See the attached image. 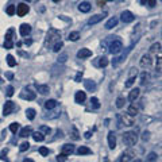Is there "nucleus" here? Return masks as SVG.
<instances>
[{
    "instance_id": "nucleus-1",
    "label": "nucleus",
    "mask_w": 162,
    "mask_h": 162,
    "mask_svg": "<svg viewBox=\"0 0 162 162\" xmlns=\"http://www.w3.org/2000/svg\"><path fill=\"white\" fill-rule=\"evenodd\" d=\"M138 142V134L135 131H127L123 134V143L128 147H132Z\"/></svg>"
},
{
    "instance_id": "nucleus-2",
    "label": "nucleus",
    "mask_w": 162,
    "mask_h": 162,
    "mask_svg": "<svg viewBox=\"0 0 162 162\" xmlns=\"http://www.w3.org/2000/svg\"><path fill=\"white\" fill-rule=\"evenodd\" d=\"M58 41H61V34L57 30H50L46 37V46H54Z\"/></svg>"
},
{
    "instance_id": "nucleus-3",
    "label": "nucleus",
    "mask_w": 162,
    "mask_h": 162,
    "mask_svg": "<svg viewBox=\"0 0 162 162\" xmlns=\"http://www.w3.org/2000/svg\"><path fill=\"white\" fill-rule=\"evenodd\" d=\"M139 65H141V68L146 69V70L151 69V66L154 65V59H153V55H150L149 53H147V54H143V55H142V58H141V61H139Z\"/></svg>"
},
{
    "instance_id": "nucleus-4",
    "label": "nucleus",
    "mask_w": 162,
    "mask_h": 162,
    "mask_svg": "<svg viewBox=\"0 0 162 162\" xmlns=\"http://www.w3.org/2000/svg\"><path fill=\"white\" fill-rule=\"evenodd\" d=\"M108 49H110V53H111V54H119V53L122 52V49H123L122 41H120V39H114L110 43Z\"/></svg>"
},
{
    "instance_id": "nucleus-5",
    "label": "nucleus",
    "mask_w": 162,
    "mask_h": 162,
    "mask_svg": "<svg viewBox=\"0 0 162 162\" xmlns=\"http://www.w3.org/2000/svg\"><path fill=\"white\" fill-rule=\"evenodd\" d=\"M135 157V153L134 150H131V149H127L126 151H123L122 154H120V157L118 158V161L116 162H130L132 161Z\"/></svg>"
},
{
    "instance_id": "nucleus-6",
    "label": "nucleus",
    "mask_w": 162,
    "mask_h": 162,
    "mask_svg": "<svg viewBox=\"0 0 162 162\" xmlns=\"http://www.w3.org/2000/svg\"><path fill=\"white\" fill-rule=\"evenodd\" d=\"M120 19H122L123 23H131V22H134L135 16L131 11H123L120 14Z\"/></svg>"
},
{
    "instance_id": "nucleus-7",
    "label": "nucleus",
    "mask_w": 162,
    "mask_h": 162,
    "mask_svg": "<svg viewBox=\"0 0 162 162\" xmlns=\"http://www.w3.org/2000/svg\"><path fill=\"white\" fill-rule=\"evenodd\" d=\"M119 119H120V122H122V126L124 124V126H132L134 124V118L132 116H130L128 114H123L122 116H119Z\"/></svg>"
},
{
    "instance_id": "nucleus-8",
    "label": "nucleus",
    "mask_w": 162,
    "mask_h": 162,
    "mask_svg": "<svg viewBox=\"0 0 162 162\" xmlns=\"http://www.w3.org/2000/svg\"><path fill=\"white\" fill-rule=\"evenodd\" d=\"M28 11H30V8H28V6L26 3H20L16 7V14H18V16H24Z\"/></svg>"
},
{
    "instance_id": "nucleus-9",
    "label": "nucleus",
    "mask_w": 162,
    "mask_h": 162,
    "mask_svg": "<svg viewBox=\"0 0 162 162\" xmlns=\"http://www.w3.org/2000/svg\"><path fill=\"white\" fill-rule=\"evenodd\" d=\"M15 110V104H14V101H6V104H4V107H3V114L4 116H7V115L12 114V111Z\"/></svg>"
},
{
    "instance_id": "nucleus-10",
    "label": "nucleus",
    "mask_w": 162,
    "mask_h": 162,
    "mask_svg": "<svg viewBox=\"0 0 162 162\" xmlns=\"http://www.w3.org/2000/svg\"><path fill=\"white\" fill-rule=\"evenodd\" d=\"M162 52V46L159 42H155V43H153L150 46V50H149V54L150 55H157L159 54V53Z\"/></svg>"
},
{
    "instance_id": "nucleus-11",
    "label": "nucleus",
    "mask_w": 162,
    "mask_h": 162,
    "mask_svg": "<svg viewBox=\"0 0 162 162\" xmlns=\"http://www.w3.org/2000/svg\"><path fill=\"white\" fill-rule=\"evenodd\" d=\"M19 32H20V35H22V37H27L28 34L31 32V26H30V24H27V23L20 24Z\"/></svg>"
},
{
    "instance_id": "nucleus-12",
    "label": "nucleus",
    "mask_w": 162,
    "mask_h": 162,
    "mask_svg": "<svg viewBox=\"0 0 162 162\" xmlns=\"http://www.w3.org/2000/svg\"><path fill=\"white\" fill-rule=\"evenodd\" d=\"M74 145H72V143H65L62 146V150H61V153H63V154L66 155H70L72 153H74Z\"/></svg>"
},
{
    "instance_id": "nucleus-13",
    "label": "nucleus",
    "mask_w": 162,
    "mask_h": 162,
    "mask_svg": "<svg viewBox=\"0 0 162 162\" xmlns=\"http://www.w3.org/2000/svg\"><path fill=\"white\" fill-rule=\"evenodd\" d=\"M77 57L81 59H85V58H89V57H92V52L89 50V49L84 48L81 49V50H79V53H77Z\"/></svg>"
},
{
    "instance_id": "nucleus-14",
    "label": "nucleus",
    "mask_w": 162,
    "mask_h": 162,
    "mask_svg": "<svg viewBox=\"0 0 162 162\" xmlns=\"http://www.w3.org/2000/svg\"><path fill=\"white\" fill-rule=\"evenodd\" d=\"M108 146H110L111 150H114L115 147H116V136H115L114 131L108 132Z\"/></svg>"
},
{
    "instance_id": "nucleus-15",
    "label": "nucleus",
    "mask_w": 162,
    "mask_h": 162,
    "mask_svg": "<svg viewBox=\"0 0 162 162\" xmlns=\"http://www.w3.org/2000/svg\"><path fill=\"white\" fill-rule=\"evenodd\" d=\"M103 19H104V15H103V14H96V15H93L91 19L88 20V24L93 26V24H97L99 22H101Z\"/></svg>"
},
{
    "instance_id": "nucleus-16",
    "label": "nucleus",
    "mask_w": 162,
    "mask_h": 162,
    "mask_svg": "<svg viewBox=\"0 0 162 162\" xmlns=\"http://www.w3.org/2000/svg\"><path fill=\"white\" fill-rule=\"evenodd\" d=\"M85 99H87V95H85V92L83 91H77L76 92V96H74V100L77 104H81L85 101Z\"/></svg>"
},
{
    "instance_id": "nucleus-17",
    "label": "nucleus",
    "mask_w": 162,
    "mask_h": 162,
    "mask_svg": "<svg viewBox=\"0 0 162 162\" xmlns=\"http://www.w3.org/2000/svg\"><path fill=\"white\" fill-rule=\"evenodd\" d=\"M139 88H134V89H131L130 93H128V100H130L131 103H134L135 100L139 97Z\"/></svg>"
},
{
    "instance_id": "nucleus-18",
    "label": "nucleus",
    "mask_w": 162,
    "mask_h": 162,
    "mask_svg": "<svg viewBox=\"0 0 162 162\" xmlns=\"http://www.w3.org/2000/svg\"><path fill=\"white\" fill-rule=\"evenodd\" d=\"M35 92H32L31 89H24L23 91V93H22V97H23V99H27V100H34L35 99Z\"/></svg>"
},
{
    "instance_id": "nucleus-19",
    "label": "nucleus",
    "mask_w": 162,
    "mask_h": 162,
    "mask_svg": "<svg viewBox=\"0 0 162 162\" xmlns=\"http://www.w3.org/2000/svg\"><path fill=\"white\" fill-rule=\"evenodd\" d=\"M35 87H37V91L39 92L41 95H48L49 91H50L49 85H45V84H37Z\"/></svg>"
},
{
    "instance_id": "nucleus-20",
    "label": "nucleus",
    "mask_w": 162,
    "mask_h": 162,
    "mask_svg": "<svg viewBox=\"0 0 162 162\" xmlns=\"http://www.w3.org/2000/svg\"><path fill=\"white\" fill-rule=\"evenodd\" d=\"M138 112H139V108H138V105H135L134 103L131 104L130 107H128V110H127V114L130 115V116H132V118H135V116L138 115Z\"/></svg>"
},
{
    "instance_id": "nucleus-21",
    "label": "nucleus",
    "mask_w": 162,
    "mask_h": 162,
    "mask_svg": "<svg viewBox=\"0 0 162 162\" xmlns=\"http://www.w3.org/2000/svg\"><path fill=\"white\" fill-rule=\"evenodd\" d=\"M91 8H92V6H91L89 1H83V3L79 4V10L81 12H89L91 11Z\"/></svg>"
},
{
    "instance_id": "nucleus-22",
    "label": "nucleus",
    "mask_w": 162,
    "mask_h": 162,
    "mask_svg": "<svg viewBox=\"0 0 162 162\" xmlns=\"http://www.w3.org/2000/svg\"><path fill=\"white\" fill-rule=\"evenodd\" d=\"M19 135L22 136V138H27V136L32 135L31 127H24V128H22V130H20V132H19Z\"/></svg>"
},
{
    "instance_id": "nucleus-23",
    "label": "nucleus",
    "mask_w": 162,
    "mask_h": 162,
    "mask_svg": "<svg viewBox=\"0 0 162 162\" xmlns=\"http://www.w3.org/2000/svg\"><path fill=\"white\" fill-rule=\"evenodd\" d=\"M116 24H118V18H111V19H108V22L105 23V28L107 30H111V28L116 27Z\"/></svg>"
},
{
    "instance_id": "nucleus-24",
    "label": "nucleus",
    "mask_w": 162,
    "mask_h": 162,
    "mask_svg": "<svg viewBox=\"0 0 162 162\" xmlns=\"http://www.w3.org/2000/svg\"><path fill=\"white\" fill-rule=\"evenodd\" d=\"M57 101H55L54 99H50V100H46V101H45V108H46V110H54L55 107H57Z\"/></svg>"
},
{
    "instance_id": "nucleus-25",
    "label": "nucleus",
    "mask_w": 162,
    "mask_h": 162,
    "mask_svg": "<svg viewBox=\"0 0 162 162\" xmlns=\"http://www.w3.org/2000/svg\"><path fill=\"white\" fill-rule=\"evenodd\" d=\"M128 50H130V49H127V52L124 53V54H122V55H119V57H116V58L114 59V61H112V65H114V66H118L119 63L122 62L123 59L126 58V55H127V53H128Z\"/></svg>"
},
{
    "instance_id": "nucleus-26",
    "label": "nucleus",
    "mask_w": 162,
    "mask_h": 162,
    "mask_svg": "<svg viewBox=\"0 0 162 162\" xmlns=\"http://www.w3.org/2000/svg\"><path fill=\"white\" fill-rule=\"evenodd\" d=\"M68 39L72 41V42H76V41L80 39V32L79 31H72L69 32V35H68Z\"/></svg>"
},
{
    "instance_id": "nucleus-27",
    "label": "nucleus",
    "mask_w": 162,
    "mask_h": 162,
    "mask_svg": "<svg viewBox=\"0 0 162 162\" xmlns=\"http://www.w3.org/2000/svg\"><path fill=\"white\" fill-rule=\"evenodd\" d=\"M77 153H79L80 155H88V154H91L92 151H91V149L87 147V146H80L79 150H77Z\"/></svg>"
},
{
    "instance_id": "nucleus-28",
    "label": "nucleus",
    "mask_w": 162,
    "mask_h": 162,
    "mask_svg": "<svg viewBox=\"0 0 162 162\" xmlns=\"http://www.w3.org/2000/svg\"><path fill=\"white\" fill-rule=\"evenodd\" d=\"M84 84H85V88H87L88 91H95L96 89V84H95V81H92V80H85Z\"/></svg>"
},
{
    "instance_id": "nucleus-29",
    "label": "nucleus",
    "mask_w": 162,
    "mask_h": 162,
    "mask_svg": "<svg viewBox=\"0 0 162 162\" xmlns=\"http://www.w3.org/2000/svg\"><path fill=\"white\" fill-rule=\"evenodd\" d=\"M32 138L35 142H42L45 139V135L41 132V131H37V132H32Z\"/></svg>"
},
{
    "instance_id": "nucleus-30",
    "label": "nucleus",
    "mask_w": 162,
    "mask_h": 162,
    "mask_svg": "<svg viewBox=\"0 0 162 162\" xmlns=\"http://www.w3.org/2000/svg\"><path fill=\"white\" fill-rule=\"evenodd\" d=\"M149 80H150V76H149L147 72H145V73L141 74V84H142V85H145L146 83H149Z\"/></svg>"
},
{
    "instance_id": "nucleus-31",
    "label": "nucleus",
    "mask_w": 162,
    "mask_h": 162,
    "mask_svg": "<svg viewBox=\"0 0 162 162\" xmlns=\"http://www.w3.org/2000/svg\"><path fill=\"white\" fill-rule=\"evenodd\" d=\"M26 116H27L30 120H32V119L35 118V110H34V108H27V110H26Z\"/></svg>"
},
{
    "instance_id": "nucleus-32",
    "label": "nucleus",
    "mask_w": 162,
    "mask_h": 162,
    "mask_svg": "<svg viewBox=\"0 0 162 162\" xmlns=\"http://www.w3.org/2000/svg\"><path fill=\"white\" fill-rule=\"evenodd\" d=\"M7 63H8V66H11V68L15 66L16 61H15V58H14V55H11V54L7 55Z\"/></svg>"
},
{
    "instance_id": "nucleus-33",
    "label": "nucleus",
    "mask_w": 162,
    "mask_h": 162,
    "mask_svg": "<svg viewBox=\"0 0 162 162\" xmlns=\"http://www.w3.org/2000/svg\"><path fill=\"white\" fill-rule=\"evenodd\" d=\"M70 136L74 139V141H79V139H80V134H79V131H77V128H76V127H72V135H70Z\"/></svg>"
},
{
    "instance_id": "nucleus-34",
    "label": "nucleus",
    "mask_w": 162,
    "mask_h": 162,
    "mask_svg": "<svg viewBox=\"0 0 162 162\" xmlns=\"http://www.w3.org/2000/svg\"><path fill=\"white\" fill-rule=\"evenodd\" d=\"M108 65V58L107 57H100L99 58V66L100 68H104Z\"/></svg>"
},
{
    "instance_id": "nucleus-35",
    "label": "nucleus",
    "mask_w": 162,
    "mask_h": 162,
    "mask_svg": "<svg viewBox=\"0 0 162 162\" xmlns=\"http://www.w3.org/2000/svg\"><path fill=\"white\" fill-rule=\"evenodd\" d=\"M135 79H136V76H130V77H128V80H127V83H126V87L127 88L132 87V85H134V83H135Z\"/></svg>"
},
{
    "instance_id": "nucleus-36",
    "label": "nucleus",
    "mask_w": 162,
    "mask_h": 162,
    "mask_svg": "<svg viewBox=\"0 0 162 162\" xmlns=\"http://www.w3.org/2000/svg\"><path fill=\"white\" fill-rule=\"evenodd\" d=\"M62 46H63V42H62V41H58V42H57V43H55L54 46H53V52L58 53L59 50L62 49Z\"/></svg>"
},
{
    "instance_id": "nucleus-37",
    "label": "nucleus",
    "mask_w": 162,
    "mask_h": 162,
    "mask_svg": "<svg viewBox=\"0 0 162 162\" xmlns=\"http://www.w3.org/2000/svg\"><path fill=\"white\" fill-rule=\"evenodd\" d=\"M157 153H154V151H151L150 154L147 155V162H154V161H157Z\"/></svg>"
},
{
    "instance_id": "nucleus-38",
    "label": "nucleus",
    "mask_w": 162,
    "mask_h": 162,
    "mask_svg": "<svg viewBox=\"0 0 162 162\" xmlns=\"http://www.w3.org/2000/svg\"><path fill=\"white\" fill-rule=\"evenodd\" d=\"M124 103H126V100L123 99V97H118L116 99V107L118 108H123L124 107Z\"/></svg>"
},
{
    "instance_id": "nucleus-39",
    "label": "nucleus",
    "mask_w": 162,
    "mask_h": 162,
    "mask_svg": "<svg viewBox=\"0 0 162 162\" xmlns=\"http://www.w3.org/2000/svg\"><path fill=\"white\" fill-rule=\"evenodd\" d=\"M6 11H7V14H8L10 16H12V15H14V14L16 12V7H15V6H8Z\"/></svg>"
},
{
    "instance_id": "nucleus-40",
    "label": "nucleus",
    "mask_w": 162,
    "mask_h": 162,
    "mask_svg": "<svg viewBox=\"0 0 162 162\" xmlns=\"http://www.w3.org/2000/svg\"><path fill=\"white\" fill-rule=\"evenodd\" d=\"M91 104H92V107L93 108H99L100 107V103H99V99H97V97H92Z\"/></svg>"
},
{
    "instance_id": "nucleus-41",
    "label": "nucleus",
    "mask_w": 162,
    "mask_h": 162,
    "mask_svg": "<svg viewBox=\"0 0 162 162\" xmlns=\"http://www.w3.org/2000/svg\"><path fill=\"white\" fill-rule=\"evenodd\" d=\"M39 131H41V132H42V134H50V131H52V130H50V127H48V126H41V128H39Z\"/></svg>"
},
{
    "instance_id": "nucleus-42",
    "label": "nucleus",
    "mask_w": 162,
    "mask_h": 162,
    "mask_svg": "<svg viewBox=\"0 0 162 162\" xmlns=\"http://www.w3.org/2000/svg\"><path fill=\"white\" fill-rule=\"evenodd\" d=\"M10 130H11V132H14V134H15L16 131L19 130V123H11V126H10Z\"/></svg>"
},
{
    "instance_id": "nucleus-43",
    "label": "nucleus",
    "mask_w": 162,
    "mask_h": 162,
    "mask_svg": "<svg viewBox=\"0 0 162 162\" xmlns=\"http://www.w3.org/2000/svg\"><path fill=\"white\" fill-rule=\"evenodd\" d=\"M57 162H66V154L61 153V154L57 155Z\"/></svg>"
},
{
    "instance_id": "nucleus-44",
    "label": "nucleus",
    "mask_w": 162,
    "mask_h": 162,
    "mask_svg": "<svg viewBox=\"0 0 162 162\" xmlns=\"http://www.w3.org/2000/svg\"><path fill=\"white\" fill-rule=\"evenodd\" d=\"M28 147H30V143H28V142H23L22 145H20L19 150L20 151H26V150H28Z\"/></svg>"
},
{
    "instance_id": "nucleus-45",
    "label": "nucleus",
    "mask_w": 162,
    "mask_h": 162,
    "mask_svg": "<svg viewBox=\"0 0 162 162\" xmlns=\"http://www.w3.org/2000/svg\"><path fill=\"white\" fill-rule=\"evenodd\" d=\"M150 139V132L149 131H143V134H142V141L143 142H147Z\"/></svg>"
},
{
    "instance_id": "nucleus-46",
    "label": "nucleus",
    "mask_w": 162,
    "mask_h": 162,
    "mask_svg": "<svg viewBox=\"0 0 162 162\" xmlns=\"http://www.w3.org/2000/svg\"><path fill=\"white\" fill-rule=\"evenodd\" d=\"M39 154L41 155H43V157H46V155H49V149L48 147H41L39 149Z\"/></svg>"
},
{
    "instance_id": "nucleus-47",
    "label": "nucleus",
    "mask_w": 162,
    "mask_h": 162,
    "mask_svg": "<svg viewBox=\"0 0 162 162\" xmlns=\"http://www.w3.org/2000/svg\"><path fill=\"white\" fill-rule=\"evenodd\" d=\"M66 58H68V54H66V53H63V54H61V55L58 57V62L63 63L65 61H66Z\"/></svg>"
},
{
    "instance_id": "nucleus-48",
    "label": "nucleus",
    "mask_w": 162,
    "mask_h": 162,
    "mask_svg": "<svg viewBox=\"0 0 162 162\" xmlns=\"http://www.w3.org/2000/svg\"><path fill=\"white\" fill-rule=\"evenodd\" d=\"M6 95H7L8 97H11V96L14 95V87H11V85L7 87V92H6Z\"/></svg>"
},
{
    "instance_id": "nucleus-49",
    "label": "nucleus",
    "mask_w": 162,
    "mask_h": 162,
    "mask_svg": "<svg viewBox=\"0 0 162 162\" xmlns=\"http://www.w3.org/2000/svg\"><path fill=\"white\" fill-rule=\"evenodd\" d=\"M12 41H4V48L6 49H12Z\"/></svg>"
},
{
    "instance_id": "nucleus-50",
    "label": "nucleus",
    "mask_w": 162,
    "mask_h": 162,
    "mask_svg": "<svg viewBox=\"0 0 162 162\" xmlns=\"http://www.w3.org/2000/svg\"><path fill=\"white\" fill-rule=\"evenodd\" d=\"M81 79H83V72H79V73L76 74L74 81H76V83H80V81H81Z\"/></svg>"
},
{
    "instance_id": "nucleus-51",
    "label": "nucleus",
    "mask_w": 162,
    "mask_h": 162,
    "mask_svg": "<svg viewBox=\"0 0 162 162\" xmlns=\"http://www.w3.org/2000/svg\"><path fill=\"white\" fill-rule=\"evenodd\" d=\"M157 69H158V70H162V57H159V58L157 59Z\"/></svg>"
},
{
    "instance_id": "nucleus-52",
    "label": "nucleus",
    "mask_w": 162,
    "mask_h": 162,
    "mask_svg": "<svg viewBox=\"0 0 162 162\" xmlns=\"http://www.w3.org/2000/svg\"><path fill=\"white\" fill-rule=\"evenodd\" d=\"M155 3H157V0H149V1H147V6H149V7H155Z\"/></svg>"
},
{
    "instance_id": "nucleus-53",
    "label": "nucleus",
    "mask_w": 162,
    "mask_h": 162,
    "mask_svg": "<svg viewBox=\"0 0 162 162\" xmlns=\"http://www.w3.org/2000/svg\"><path fill=\"white\" fill-rule=\"evenodd\" d=\"M7 79L8 80H12V79H14V74H12V73H8V74H7Z\"/></svg>"
},
{
    "instance_id": "nucleus-54",
    "label": "nucleus",
    "mask_w": 162,
    "mask_h": 162,
    "mask_svg": "<svg viewBox=\"0 0 162 162\" xmlns=\"http://www.w3.org/2000/svg\"><path fill=\"white\" fill-rule=\"evenodd\" d=\"M85 138H87V139L91 138V132H89V131H87V132H85Z\"/></svg>"
},
{
    "instance_id": "nucleus-55",
    "label": "nucleus",
    "mask_w": 162,
    "mask_h": 162,
    "mask_svg": "<svg viewBox=\"0 0 162 162\" xmlns=\"http://www.w3.org/2000/svg\"><path fill=\"white\" fill-rule=\"evenodd\" d=\"M147 1H149V0H141V4H142V6H147Z\"/></svg>"
},
{
    "instance_id": "nucleus-56",
    "label": "nucleus",
    "mask_w": 162,
    "mask_h": 162,
    "mask_svg": "<svg viewBox=\"0 0 162 162\" xmlns=\"http://www.w3.org/2000/svg\"><path fill=\"white\" fill-rule=\"evenodd\" d=\"M97 3H99L100 6H104V4H105V0H99V1H97Z\"/></svg>"
},
{
    "instance_id": "nucleus-57",
    "label": "nucleus",
    "mask_w": 162,
    "mask_h": 162,
    "mask_svg": "<svg viewBox=\"0 0 162 162\" xmlns=\"http://www.w3.org/2000/svg\"><path fill=\"white\" fill-rule=\"evenodd\" d=\"M23 162H34L32 159H30V158H26V159H23Z\"/></svg>"
},
{
    "instance_id": "nucleus-58",
    "label": "nucleus",
    "mask_w": 162,
    "mask_h": 162,
    "mask_svg": "<svg viewBox=\"0 0 162 162\" xmlns=\"http://www.w3.org/2000/svg\"><path fill=\"white\" fill-rule=\"evenodd\" d=\"M131 162H142V159H134V161H131Z\"/></svg>"
},
{
    "instance_id": "nucleus-59",
    "label": "nucleus",
    "mask_w": 162,
    "mask_h": 162,
    "mask_svg": "<svg viewBox=\"0 0 162 162\" xmlns=\"http://www.w3.org/2000/svg\"><path fill=\"white\" fill-rule=\"evenodd\" d=\"M53 1H54V3H58V1H59V0H53Z\"/></svg>"
},
{
    "instance_id": "nucleus-60",
    "label": "nucleus",
    "mask_w": 162,
    "mask_h": 162,
    "mask_svg": "<svg viewBox=\"0 0 162 162\" xmlns=\"http://www.w3.org/2000/svg\"><path fill=\"white\" fill-rule=\"evenodd\" d=\"M105 1H114V0H105Z\"/></svg>"
},
{
    "instance_id": "nucleus-61",
    "label": "nucleus",
    "mask_w": 162,
    "mask_h": 162,
    "mask_svg": "<svg viewBox=\"0 0 162 162\" xmlns=\"http://www.w3.org/2000/svg\"><path fill=\"white\" fill-rule=\"evenodd\" d=\"M27 1H30V0H27Z\"/></svg>"
},
{
    "instance_id": "nucleus-62",
    "label": "nucleus",
    "mask_w": 162,
    "mask_h": 162,
    "mask_svg": "<svg viewBox=\"0 0 162 162\" xmlns=\"http://www.w3.org/2000/svg\"><path fill=\"white\" fill-rule=\"evenodd\" d=\"M161 35H162V34H161Z\"/></svg>"
}]
</instances>
